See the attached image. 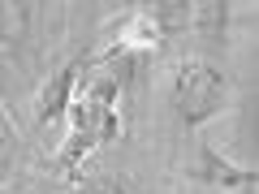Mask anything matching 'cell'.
<instances>
[{
    "label": "cell",
    "instance_id": "cell-1",
    "mask_svg": "<svg viewBox=\"0 0 259 194\" xmlns=\"http://www.w3.org/2000/svg\"><path fill=\"white\" fill-rule=\"evenodd\" d=\"M168 100H173V112L186 121V125H203L225 100V78L216 74L212 65L190 61L177 69L173 86H168Z\"/></svg>",
    "mask_w": 259,
    "mask_h": 194
},
{
    "label": "cell",
    "instance_id": "cell-2",
    "mask_svg": "<svg viewBox=\"0 0 259 194\" xmlns=\"http://www.w3.org/2000/svg\"><path fill=\"white\" fill-rule=\"evenodd\" d=\"M82 65H65L61 74H52L44 82V91H39V100H35V117H39V125H56V121H65L69 117V108H74V100H78V86H82Z\"/></svg>",
    "mask_w": 259,
    "mask_h": 194
},
{
    "label": "cell",
    "instance_id": "cell-3",
    "mask_svg": "<svg viewBox=\"0 0 259 194\" xmlns=\"http://www.w3.org/2000/svg\"><path fill=\"white\" fill-rule=\"evenodd\" d=\"M160 43H164V18L151 13V9H147V13H130V18L117 26V35H112L104 61L125 56V52H156Z\"/></svg>",
    "mask_w": 259,
    "mask_h": 194
},
{
    "label": "cell",
    "instance_id": "cell-4",
    "mask_svg": "<svg viewBox=\"0 0 259 194\" xmlns=\"http://www.w3.org/2000/svg\"><path fill=\"white\" fill-rule=\"evenodd\" d=\"M199 185H212V190H246L255 185V168H233L225 156H216L212 147H199L194 151V164L186 168Z\"/></svg>",
    "mask_w": 259,
    "mask_h": 194
},
{
    "label": "cell",
    "instance_id": "cell-5",
    "mask_svg": "<svg viewBox=\"0 0 259 194\" xmlns=\"http://www.w3.org/2000/svg\"><path fill=\"white\" fill-rule=\"evenodd\" d=\"M74 194H125V190H121V181H112V177H91V181H78Z\"/></svg>",
    "mask_w": 259,
    "mask_h": 194
},
{
    "label": "cell",
    "instance_id": "cell-6",
    "mask_svg": "<svg viewBox=\"0 0 259 194\" xmlns=\"http://www.w3.org/2000/svg\"><path fill=\"white\" fill-rule=\"evenodd\" d=\"M0 30H5V9H0Z\"/></svg>",
    "mask_w": 259,
    "mask_h": 194
}]
</instances>
